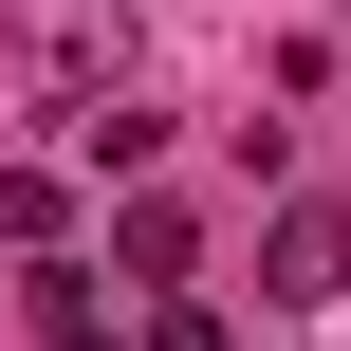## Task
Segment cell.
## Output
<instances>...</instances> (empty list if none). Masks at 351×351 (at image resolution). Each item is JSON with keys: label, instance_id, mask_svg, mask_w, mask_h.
<instances>
[{"label": "cell", "instance_id": "cell-1", "mask_svg": "<svg viewBox=\"0 0 351 351\" xmlns=\"http://www.w3.org/2000/svg\"><path fill=\"white\" fill-rule=\"evenodd\" d=\"M259 296H351V204H278V241H259Z\"/></svg>", "mask_w": 351, "mask_h": 351}, {"label": "cell", "instance_id": "cell-2", "mask_svg": "<svg viewBox=\"0 0 351 351\" xmlns=\"http://www.w3.org/2000/svg\"><path fill=\"white\" fill-rule=\"evenodd\" d=\"M19 56H37L56 93H111V56H130V37H111V0H37V19H19Z\"/></svg>", "mask_w": 351, "mask_h": 351}, {"label": "cell", "instance_id": "cell-3", "mask_svg": "<svg viewBox=\"0 0 351 351\" xmlns=\"http://www.w3.org/2000/svg\"><path fill=\"white\" fill-rule=\"evenodd\" d=\"M185 259H204V222H185V204H130V222H111V278H148V296H185Z\"/></svg>", "mask_w": 351, "mask_h": 351}, {"label": "cell", "instance_id": "cell-4", "mask_svg": "<svg viewBox=\"0 0 351 351\" xmlns=\"http://www.w3.org/2000/svg\"><path fill=\"white\" fill-rule=\"evenodd\" d=\"M74 148H93V167H148V148H167V111H130V93H93V111H74Z\"/></svg>", "mask_w": 351, "mask_h": 351}, {"label": "cell", "instance_id": "cell-5", "mask_svg": "<svg viewBox=\"0 0 351 351\" xmlns=\"http://www.w3.org/2000/svg\"><path fill=\"white\" fill-rule=\"evenodd\" d=\"M56 222H74V204H56L37 167H0V259H56Z\"/></svg>", "mask_w": 351, "mask_h": 351}, {"label": "cell", "instance_id": "cell-6", "mask_svg": "<svg viewBox=\"0 0 351 351\" xmlns=\"http://www.w3.org/2000/svg\"><path fill=\"white\" fill-rule=\"evenodd\" d=\"M130 351H222V315H204V296H148V333Z\"/></svg>", "mask_w": 351, "mask_h": 351}]
</instances>
